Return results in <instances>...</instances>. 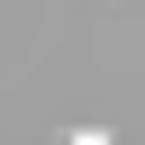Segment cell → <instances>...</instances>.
Instances as JSON below:
<instances>
[{"label": "cell", "instance_id": "6da1fadb", "mask_svg": "<svg viewBox=\"0 0 145 145\" xmlns=\"http://www.w3.org/2000/svg\"><path fill=\"white\" fill-rule=\"evenodd\" d=\"M63 145H118V127H82V136H63Z\"/></svg>", "mask_w": 145, "mask_h": 145}]
</instances>
